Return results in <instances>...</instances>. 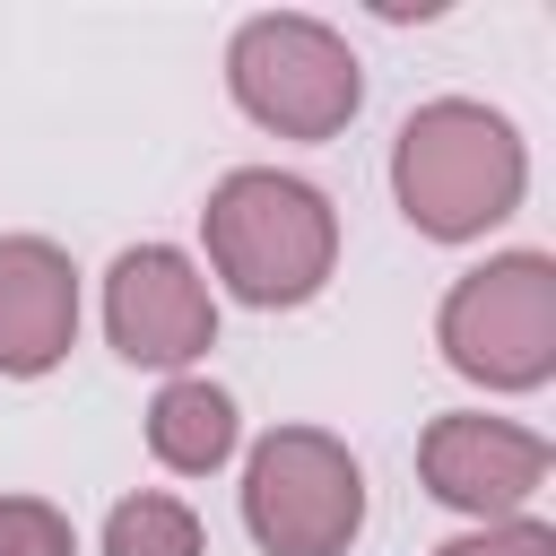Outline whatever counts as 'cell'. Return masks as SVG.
<instances>
[{
  "label": "cell",
  "mask_w": 556,
  "mask_h": 556,
  "mask_svg": "<svg viewBox=\"0 0 556 556\" xmlns=\"http://www.w3.org/2000/svg\"><path fill=\"white\" fill-rule=\"evenodd\" d=\"M391 182H400V208L426 235L460 243V235L513 217V200H521V139H513L504 113L452 96V104H426V113L400 122Z\"/></svg>",
  "instance_id": "obj_1"
},
{
  "label": "cell",
  "mask_w": 556,
  "mask_h": 556,
  "mask_svg": "<svg viewBox=\"0 0 556 556\" xmlns=\"http://www.w3.org/2000/svg\"><path fill=\"white\" fill-rule=\"evenodd\" d=\"M0 556H70V521L35 495H9L0 504Z\"/></svg>",
  "instance_id": "obj_11"
},
{
  "label": "cell",
  "mask_w": 556,
  "mask_h": 556,
  "mask_svg": "<svg viewBox=\"0 0 556 556\" xmlns=\"http://www.w3.org/2000/svg\"><path fill=\"white\" fill-rule=\"evenodd\" d=\"M443 356L469 382L530 391L556 374V261L504 252L443 295Z\"/></svg>",
  "instance_id": "obj_3"
},
{
  "label": "cell",
  "mask_w": 556,
  "mask_h": 556,
  "mask_svg": "<svg viewBox=\"0 0 556 556\" xmlns=\"http://www.w3.org/2000/svg\"><path fill=\"white\" fill-rule=\"evenodd\" d=\"M417 460H426V486L460 513H513L547 478V443L504 417H434Z\"/></svg>",
  "instance_id": "obj_7"
},
{
  "label": "cell",
  "mask_w": 556,
  "mask_h": 556,
  "mask_svg": "<svg viewBox=\"0 0 556 556\" xmlns=\"http://www.w3.org/2000/svg\"><path fill=\"white\" fill-rule=\"evenodd\" d=\"M104 556H200V521L174 495H130L104 521Z\"/></svg>",
  "instance_id": "obj_10"
},
{
  "label": "cell",
  "mask_w": 556,
  "mask_h": 556,
  "mask_svg": "<svg viewBox=\"0 0 556 556\" xmlns=\"http://www.w3.org/2000/svg\"><path fill=\"white\" fill-rule=\"evenodd\" d=\"M243 521L269 556H339L365 521V478L356 460L313 434V426H287L252 452V478H243Z\"/></svg>",
  "instance_id": "obj_4"
},
{
  "label": "cell",
  "mask_w": 556,
  "mask_h": 556,
  "mask_svg": "<svg viewBox=\"0 0 556 556\" xmlns=\"http://www.w3.org/2000/svg\"><path fill=\"white\" fill-rule=\"evenodd\" d=\"M78 330V278L52 243L35 235H9L0 243V374H43L61 365Z\"/></svg>",
  "instance_id": "obj_8"
},
{
  "label": "cell",
  "mask_w": 556,
  "mask_h": 556,
  "mask_svg": "<svg viewBox=\"0 0 556 556\" xmlns=\"http://www.w3.org/2000/svg\"><path fill=\"white\" fill-rule=\"evenodd\" d=\"M443 556H556V539L539 521H504V530H478V539H452Z\"/></svg>",
  "instance_id": "obj_12"
},
{
  "label": "cell",
  "mask_w": 556,
  "mask_h": 556,
  "mask_svg": "<svg viewBox=\"0 0 556 556\" xmlns=\"http://www.w3.org/2000/svg\"><path fill=\"white\" fill-rule=\"evenodd\" d=\"M104 321H113V348L130 365H182L217 339V304L208 287L191 278L182 252L148 243V252H122L113 278H104Z\"/></svg>",
  "instance_id": "obj_6"
},
{
  "label": "cell",
  "mask_w": 556,
  "mask_h": 556,
  "mask_svg": "<svg viewBox=\"0 0 556 556\" xmlns=\"http://www.w3.org/2000/svg\"><path fill=\"white\" fill-rule=\"evenodd\" d=\"M330 208L295 174H226L208 200V261L243 304H304L330 278Z\"/></svg>",
  "instance_id": "obj_2"
},
{
  "label": "cell",
  "mask_w": 556,
  "mask_h": 556,
  "mask_svg": "<svg viewBox=\"0 0 556 556\" xmlns=\"http://www.w3.org/2000/svg\"><path fill=\"white\" fill-rule=\"evenodd\" d=\"M148 443H156L165 469L200 478V469H217L235 452V400L208 391V382H165L156 408H148Z\"/></svg>",
  "instance_id": "obj_9"
},
{
  "label": "cell",
  "mask_w": 556,
  "mask_h": 556,
  "mask_svg": "<svg viewBox=\"0 0 556 556\" xmlns=\"http://www.w3.org/2000/svg\"><path fill=\"white\" fill-rule=\"evenodd\" d=\"M226 78L243 113L287 139H330L356 113V52L313 17H252L226 52Z\"/></svg>",
  "instance_id": "obj_5"
}]
</instances>
